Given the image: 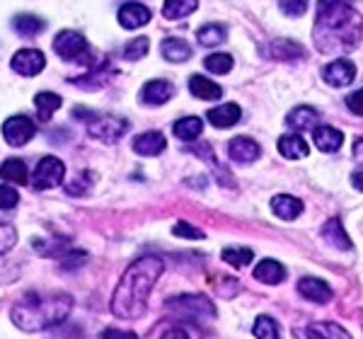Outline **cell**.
<instances>
[{
    "label": "cell",
    "mask_w": 363,
    "mask_h": 339,
    "mask_svg": "<svg viewBox=\"0 0 363 339\" xmlns=\"http://www.w3.org/2000/svg\"><path fill=\"white\" fill-rule=\"evenodd\" d=\"M363 20L354 0H318L313 42L322 54H349L361 42Z\"/></svg>",
    "instance_id": "obj_1"
},
{
    "label": "cell",
    "mask_w": 363,
    "mask_h": 339,
    "mask_svg": "<svg viewBox=\"0 0 363 339\" xmlns=\"http://www.w3.org/2000/svg\"><path fill=\"white\" fill-rule=\"evenodd\" d=\"M165 272V262L160 257H140L131 262L121 274V282L116 284L112 296V315L119 320H138L148 308V296L155 289L157 279Z\"/></svg>",
    "instance_id": "obj_2"
},
{
    "label": "cell",
    "mask_w": 363,
    "mask_h": 339,
    "mask_svg": "<svg viewBox=\"0 0 363 339\" xmlns=\"http://www.w3.org/2000/svg\"><path fill=\"white\" fill-rule=\"evenodd\" d=\"M70 311H73V296L70 294H61V291L37 294V291H32L15 303L10 311V320L22 332H46L51 327L66 323Z\"/></svg>",
    "instance_id": "obj_3"
},
{
    "label": "cell",
    "mask_w": 363,
    "mask_h": 339,
    "mask_svg": "<svg viewBox=\"0 0 363 339\" xmlns=\"http://www.w3.org/2000/svg\"><path fill=\"white\" fill-rule=\"evenodd\" d=\"M73 116L75 119H83L87 126V133H90L95 141H102V143H116L128 131V121L116 114H97V112H87V109L78 107L73 112Z\"/></svg>",
    "instance_id": "obj_4"
},
{
    "label": "cell",
    "mask_w": 363,
    "mask_h": 339,
    "mask_svg": "<svg viewBox=\"0 0 363 339\" xmlns=\"http://www.w3.org/2000/svg\"><path fill=\"white\" fill-rule=\"evenodd\" d=\"M165 308L169 313L184 315V318L191 320H201V323H208V320H216V311L213 301H208L206 296H196V294H184V296H174L165 303Z\"/></svg>",
    "instance_id": "obj_5"
},
{
    "label": "cell",
    "mask_w": 363,
    "mask_h": 339,
    "mask_svg": "<svg viewBox=\"0 0 363 339\" xmlns=\"http://www.w3.org/2000/svg\"><path fill=\"white\" fill-rule=\"evenodd\" d=\"M63 174H66V165L56 155H46L34 167L32 184L37 189H51V187H58L63 182Z\"/></svg>",
    "instance_id": "obj_6"
},
{
    "label": "cell",
    "mask_w": 363,
    "mask_h": 339,
    "mask_svg": "<svg viewBox=\"0 0 363 339\" xmlns=\"http://www.w3.org/2000/svg\"><path fill=\"white\" fill-rule=\"evenodd\" d=\"M34 133H37V126H34V121L25 114L10 116L3 124V138H5V143L13 145V148H22L25 143L32 141Z\"/></svg>",
    "instance_id": "obj_7"
},
{
    "label": "cell",
    "mask_w": 363,
    "mask_h": 339,
    "mask_svg": "<svg viewBox=\"0 0 363 339\" xmlns=\"http://www.w3.org/2000/svg\"><path fill=\"white\" fill-rule=\"evenodd\" d=\"M54 51L63 61H75L87 51V39L75 29H63L54 37Z\"/></svg>",
    "instance_id": "obj_8"
},
{
    "label": "cell",
    "mask_w": 363,
    "mask_h": 339,
    "mask_svg": "<svg viewBox=\"0 0 363 339\" xmlns=\"http://www.w3.org/2000/svg\"><path fill=\"white\" fill-rule=\"evenodd\" d=\"M356 78V66L349 58H335L322 68V80L332 87H349Z\"/></svg>",
    "instance_id": "obj_9"
},
{
    "label": "cell",
    "mask_w": 363,
    "mask_h": 339,
    "mask_svg": "<svg viewBox=\"0 0 363 339\" xmlns=\"http://www.w3.org/2000/svg\"><path fill=\"white\" fill-rule=\"evenodd\" d=\"M46 66V58L42 51L37 49H22L17 51L13 56V61H10V68H13L15 73L25 75V78H32V75H39L44 71Z\"/></svg>",
    "instance_id": "obj_10"
},
{
    "label": "cell",
    "mask_w": 363,
    "mask_h": 339,
    "mask_svg": "<svg viewBox=\"0 0 363 339\" xmlns=\"http://www.w3.org/2000/svg\"><path fill=\"white\" fill-rule=\"evenodd\" d=\"M228 155H230V160L238 162V165H250V162H255L257 157L262 155V148L255 138L235 136L230 143H228Z\"/></svg>",
    "instance_id": "obj_11"
},
{
    "label": "cell",
    "mask_w": 363,
    "mask_h": 339,
    "mask_svg": "<svg viewBox=\"0 0 363 339\" xmlns=\"http://www.w3.org/2000/svg\"><path fill=\"white\" fill-rule=\"evenodd\" d=\"M298 294L310 303H318V306H325V303H330L332 298H335L332 286L327 282H322V279H315V277L301 279V282H298Z\"/></svg>",
    "instance_id": "obj_12"
},
{
    "label": "cell",
    "mask_w": 363,
    "mask_h": 339,
    "mask_svg": "<svg viewBox=\"0 0 363 339\" xmlns=\"http://www.w3.org/2000/svg\"><path fill=\"white\" fill-rule=\"evenodd\" d=\"M172 97H174V85L162 78L148 80V83L143 85V90H140V102L150 104V107H160V104L169 102Z\"/></svg>",
    "instance_id": "obj_13"
},
{
    "label": "cell",
    "mask_w": 363,
    "mask_h": 339,
    "mask_svg": "<svg viewBox=\"0 0 363 339\" xmlns=\"http://www.w3.org/2000/svg\"><path fill=\"white\" fill-rule=\"evenodd\" d=\"M262 56L272 61H294L303 56V46L291 42V39H274V42L262 44Z\"/></svg>",
    "instance_id": "obj_14"
},
{
    "label": "cell",
    "mask_w": 363,
    "mask_h": 339,
    "mask_svg": "<svg viewBox=\"0 0 363 339\" xmlns=\"http://www.w3.org/2000/svg\"><path fill=\"white\" fill-rule=\"evenodd\" d=\"M165 145H167V141L160 131H145L133 138V153L143 155V157H155L165 150Z\"/></svg>",
    "instance_id": "obj_15"
},
{
    "label": "cell",
    "mask_w": 363,
    "mask_h": 339,
    "mask_svg": "<svg viewBox=\"0 0 363 339\" xmlns=\"http://www.w3.org/2000/svg\"><path fill=\"white\" fill-rule=\"evenodd\" d=\"M150 22V10L143 3H126L119 10V25L124 29H138Z\"/></svg>",
    "instance_id": "obj_16"
},
{
    "label": "cell",
    "mask_w": 363,
    "mask_h": 339,
    "mask_svg": "<svg viewBox=\"0 0 363 339\" xmlns=\"http://www.w3.org/2000/svg\"><path fill=\"white\" fill-rule=\"evenodd\" d=\"M320 235L325 238V243H330L332 248L337 250H344V252H349V250H354V243H351V238L347 235V230H344L342 221L339 218H330L325 226H322Z\"/></svg>",
    "instance_id": "obj_17"
},
{
    "label": "cell",
    "mask_w": 363,
    "mask_h": 339,
    "mask_svg": "<svg viewBox=\"0 0 363 339\" xmlns=\"http://www.w3.org/2000/svg\"><path fill=\"white\" fill-rule=\"evenodd\" d=\"M240 116H242V109H240L235 102H225V104H220V107L208 109L206 119L216 128H233L240 121Z\"/></svg>",
    "instance_id": "obj_18"
},
{
    "label": "cell",
    "mask_w": 363,
    "mask_h": 339,
    "mask_svg": "<svg viewBox=\"0 0 363 339\" xmlns=\"http://www.w3.org/2000/svg\"><path fill=\"white\" fill-rule=\"evenodd\" d=\"M313 141L322 153H337L344 143V133L335 126H315Z\"/></svg>",
    "instance_id": "obj_19"
},
{
    "label": "cell",
    "mask_w": 363,
    "mask_h": 339,
    "mask_svg": "<svg viewBox=\"0 0 363 339\" xmlns=\"http://www.w3.org/2000/svg\"><path fill=\"white\" fill-rule=\"evenodd\" d=\"M255 279L267 286H277L286 279V267L281 265V262L272 260V257H267V260L257 262L255 267Z\"/></svg>",
    "instance_id": "obj_20"
},
{
    "label": "cell",
    "mask_w": 363,
    "mask_h": 339,
    "mask_svg": "<svg viewBox=\"0 0 363 339\" xmlns=\"http://www.w3.org/2000/svg\"><path fill=\"white\" fill-rule=\"evenodd\" d=\"M320 119V112L315 107H308V104H301V107L291 109L286 114V126H291L294 131H306V128H315Z\"/></svg>",
    "instance_id": "obj_21"
},
{
    "label": "cell",
    "mask_w": 363,
    "mask_h": 339,
    "mask_svg": "<svg viewBox=\"0 0 363 339\" xmlns=\"http://www.w3.org/2000/svg\"><path fill=\"white\" fill-rule=\"evenodd\" d=\"M279 153L284 157H289V160H301V157H306L310 153V145L306 143V138L301 136V133H284V136L279 138Z\"/></svg>",
    "instance_id": "obj_22"
},
{
    "label": "cell",
    "mask_w": 363,
    "mask_h": 339,
    "mask_svg": "<svg viewBox=\"0 0 363 339\" xmlns=\"http://www.w3.org/2000/svg\"><path fill=\"white\" fill-rule=\"evenodd\" d=\"M189 92L199 99H206V102H216L223 95V87L218 83H213L206 75H191L189 78Z\"/></svg>",
    "instance_id": "obj_23"
},
{
    "label": "cell",
    "mask_w": 363,
    "mask_h": 339,
    "mask_svg": "<svg viewBox=\"0 0 363 339\" xmlns=\"http://www.w3.org/2000/svg\"><path fill=\"white\" fill-rule=\"evenodd\" d=\"M272 211L279 216L281 221H296L303 213V201L291 194H277L272 199Z\"/></svg>",
    "instance_id": "obj_24"
},
{
    "label": "cell",
    "mask_w": 363,
    "mask_h": 339,
    "mask_svg": "<svg viewBox=\"0 0 363 339\" xmlns=\"http://www.w3.org/2000/svg\"><path fill=\"white\" fill-rule=\"evenodd\" d=\"M160 51L169 63H184L191 58V46L179 37H167L165 42L160 44Z\"/></svg>",
    "instance_id": "obj_25"
},
{
    "label": "cell",
    "mask_w": 363,
    "mask_h": 339,
    "mask_svg": "<svg viewBox=\"0 0 363 339\" xmlns=\"http://www.w3.org/2000/svg\"><path fill=\"white\" fill-rule=\"evenodd\" d=\"M61 104H63V99H61V95H56V92L44 90L34 97V107H37V112H39V119H44V121H49L51 116L58 112Z\"/></svg>",
    "instance_id": "obj_26"
},
{
    "label": "cell",
    "mask_w": 363,
    "mask_h": 339,
    "mask_svg": "<svg viewBox=\"0 0 363 339\" xmlns=\"http://www.w3.org/2000/svg\"><path fill=\"white\" fill-rule=\"evenodd\" d=\"M174 136L179 138V141H194V138L201 136L203 131V121L199 119V116H184V119H179L177 124H174Z\"/></svg>",
    "instance_id": "obj_27"
},
{
    "label": "cell",
    "mask_w": 363,
    "mask_h": 339,
    "mask_svg": "<svg viewBox=\"0 0 363 339\" xmlns=\"http://www.w3.org/2000/svg\"><path fill=\"white\" fill-rule=\"evenodd\" d=\"M13 27L20 34H25V37H37V34H42L46 29V22L42 20V17L25 13V15H15Z\"/></svg>",
    "instance_id": "obj_28"
},
{
    "label": "cell",
    "mask_w": 363,
    "mask_h": 339,
    "mask_svg": "<svg viewBox=\"0 0 363 339\" xmlns=\"http://www.w3.org/2000/svg\"><path fill=\"white\" fill-rule=\"evenodd\" d=\"M196 8H199V0H165L162 15L167 20H182V17H189Z\"/></svg>",
    "instance_id": "obj_29"
},
{
    "label": "cell",
    "mask_w": 363,
    "mask_h": 339,
    "mask_svg": "<svg viewBox=\"0 0 363 339\" xmlns=\"http://www.w3.org/2000/svg\"><path fill=\"white\" fill-rule=\"evenodd\" d=\"M29 174H27V167L22 160L17 157H10V160H3V182L8 184H27Z\"/></svg>",
    "instance_id": "obj_30"
},
{
    "label": "cell",
    "mask_w": 363,
    "mask_h": 339,
    "mask_svg": "<svg viewBox=\"0 0 363 339\" xmlns=\"http://www.w3.org/2000/svg\"><path fill=\"white\" fill-rule=\"evenodd\" d=\"M252 335L257 339H281V327L274 318L269 315H259L252 325Z\"/></svg>",
    "instance_id": "obj_31"
},
{
    "label": "cell",
    "mask_w": 363,
    "mask_h": 339,
    "mask_svg": "<svg viewBox=\"0 0 363 339\" xmlns=\"http://www.w3.org/2000/svg\"><path fill=\"white\" fill-rule=\"evenodd\" d=\"M196 42L201 46H218L225 42V27L223 25H203L196 32Z\"/></svg>",
    "instance_id": "obj_32"
},
{
    "label": "cell",
    "mask_w": 363,
    "mask_h": 339,
    "mask_svg": "<svg viewBox=\"0 0 363 339\" xmlns=\"http://www.w3.org/2000/svg\"><path fill=\"white\" fill-rule=\"evenodd\" d=\"M220 257H223V262H228L230 267L242 269L255 260V252H252L250 248H225L223 252H220Z\"/></svg>",
    "instance_id": "obj_33"
},
{
    "label": "cell",
    "mask_w": 363,
    "mask_h": 339,
    "mask_svg": "<svg viewBox=\"0 0 363 339\" xmlns=\"http://www.w3.org/2000/svg\"><path fill=\"white\" fill-rule=\"evenodd\" d=\"M233 63L235 61H233L230 54H211L206 56V61H203V68L213 75H225L233 71Z\"/></svg>",
    "instance_id": "obj_34"
},
{
    "label": "cell",
    "mask_w": 363,
    "mask_h": 339,
    "mask_svg": "<svg viewBox=\"0 0 363 339\" xmlns=\"http://www.w3.org/2000/svg\"><path fill=\"white\" fill-rule=\"evenodd\" d=\"M313 330L318 332L320 339H351V335L337 323H315Z\"/></svg>",
    "instance_id": "obj_35"
},
{
    "label": "cell",
    "mask_w": 363,
    "mask_h": 339,
    "mask_svg": "<svg viewBox=\"0 0 363 339\" xmlns=\"http://www.w3.org/2000/svg\"><path fill=\"white\" fill-rule=\"evenodd\" d=\"M148 37H136L131 39L126 46H124V58L126 61H138V58H143L145 54H148Z\"/></svg>",
    "instance_id": "obj_36"
},
{
    "label": "cell",
    "mask_w": 363,
    "mask_h": 339,
    "mask_svg": "<svg viewBox=\"0 0 363 339\" xmlns=\"http://www.w3.org/2000/svg\"><path fill=\"white\" fill-rule=\"evenodd\" d=\"M172 235L189 238V240H203V238H206V233H203L201 228H194L191 223H186V221H179V223L172 226Z\"/></svg>",
    "instance_id": "obj_37"
},
{
    "label": "cell",
    "mask_w": 363,
    "mask_h": 339,
    "mask_svg": "<svg viewBox=\"0 0 363 339\" xmlns=\"http://www.w3.org/2000/svg\"><path fill=\"white\" fill-rule=\"evenodd\" d=\"M279 8L289 17H301L308 10V0H279Z\"/></svg>",
    "instance_id": "obj_38"
},
{
    "label": "cell",
    "mask_w": 363,
    "mask_h": 339,
    "mask_svg": "<svg viewBox=\"0 0 363 339\" xmlns=\"http://www.w3.org/2000/svg\"><path fill=\"white\" fill-rule=\"evenodd\" d=\"M0 235H3V245H0V252H10V250L15 248V243H17V233H15V228L10 226V223H3V228H0Z\"/></svg>",
    "instance_id": "obj_39"
},
{
    "label": "cell",
    "mask_w": 363,
    "mask_h": 339,
    "mask_svg": "<svg viewBox=\"0 0 363 339\" xmlns=\"http://www.w3.org/2000/svg\"><path fill=\"white\" fill-rule=\"evenodd\" d=\"M17 201H20L17 191H15L10 184H5V182H3V187H0V206H3V211H5V209H13Z\"/></svg>",
    "instance_id": "obj_40"
},
{
    "label": "cell",
    "mask_w": 363,
    "mask_h": 339,
    "mask_svg": "<svg viewBox=\"0 0 363 339\" xmlns=\"http://www.w3.org/2000/svg\"><path fill=\"white\" fill-rule=\"evenodd\" d=\"M102 339H138L136 332L131 330H119V327H107L102 332Z\"/></svg>",
    "instance_id": "obj_41"
},
{
    "label": "cell",
    "mask_w": 363,
    "mask_h": 339,
    "mask_svg": "<svg viewBox=\"0 0 363 339\" xmlns=\"http://www.w3.org/2000/svg\"><path fill=\"white\" fill-rule=\"evenodd\" d=\"M347 107L354 114L363 116V87H361V90H356V92H351V95L347 97Z\"/></svg>",
    "instance_id": "obj_42"
},
{
    "label": "cell",
    "mask_w": 363,
    "mask_h": 339,
    "mask_svg": "<svg viewBox=\"0 0 363 339\" xmlns=\"http://www.w3.org/2000/svg\"><path fill=\"white\" fill-rule=\"evenodd\" d=\"M294 339H320V337H318V332L313 330V325H308V327L294 330Z\"/></svg>",
    "instance_id": "obj_43"
},
{
    "label": "cell",
    "mask_w": 363,
    "mask_h": 339,
    "mask_svg": "<svg viewBox=\"0 0 363 339\" xmlns=\"http://www.w3.org/2000/svg\"><path fill=\"white\" fill-rule=\"evenodd\" d=\"M160 339H189V335H186L182 327H169V330Z\"/></svg>",
    "instance_id": "obj_44"
},
{
    "label": "cell",
    "mask_w": 363,
    "mask_h": 339,
    "mask_svg": "<svg viewBox=\"0 0 363 339\" xmlns=\"http://www.w3.org/2000/svg\"><path fill=\"white\" fill-rule=\"evenodd\" d=\"M351 184H354V189L363 191V170H359V172L351 174Z\"/></svg>",
    "instance_id": "obj_45"
},
{
    "label": "cell",
    "mask_w": 363,
    "mask_h": 339,
    "mask_svg": "<svg viewBox=\"0 0 363 339\" xmlns=\"http://www.w3.org/2000/svg\"><path fill=\"white\" fill-rule=\"evenodd\" d=\"M354 160L363 165V138H359V141L354 143Z\"/></svg>",
    "instance_id": "obj_46"
}]
</instances>
